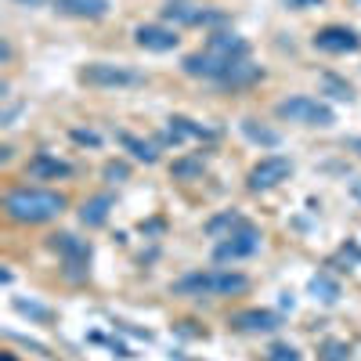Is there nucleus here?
Returning <instances> with one entry per match:
<instances>
[{
  "label": "nucleus",
  "instance_id": "nucleus-1",
  "mask_svg": "<svg viewBox=\"0 0 361 361\" xmlns=\"http://www.w3.org/2000/svg\"><path fill=\"white\" fill-rule=\"evenodd\" d=\"M69 209V196L54 192V188H29L18 184L4 192V217L11 224L22 228H36V224H51Z\"/></svg>",
  "mask_w": 361,
  "mask_h": 361
},
{
  "label": "nucleus",
  "instance_id": "nucleus-2",
  "mask_svg": "<svg viewBox=\"0 0 361 361\" xmlns=\"http://www.w3.org/2000/svg\"><path fill=\"white\" fill-rule=\"evenodd\" d=\"M174 296H242L249 293V279L242 271H224V267H209V271H188L184 279L170 286Z\"/></svg>",
  "mask_w": 361,
  "mask_h": 361
},
{
  "label": "nucleus",
  "instance_id": "nucleus-3",
  "mask_svg": "<svg viewBox=\"0 0 361 361\" xmlns=\"http://www.w3.org/2000/svg\"><path fill=\"white\" fill-rule=\"evenodd\" d=\"M145 73L131 69V66H116V61H87L80 69V83L94 91H131V87H145Z\"/></svg>",
  "mask_w": 361,
  "mask_h": 361
},
{
  "label": "nucleus",
  "instance_id": "nucleus-4",
  "mask_svg": "<svg viewBox=\"0 0 361 361\" xmlns=\"http://www.w3.org/2000/svg\"><path fill=\"white\" fill-rule=\"evenodd\" d=\"M47 246L61 257V274L69 282H87L91 279V242L73 235V231H54L47 235Z\"/></svg>",
  "mask_w": 361,
  "mask_h": 361
},
{
  "label": "nucleus",
  "instance_id": "nucleus-5",
  "mask_svg": "<svg viewBox=\"0 0 361 361\" xmlns=\"http://www.w3.org/2000/svg\"><path fill=\"white\" fill-rule=\"evenodd\" d=\"M274 116L286 119V123H300V126H332L336 123V112L329 109L325 101H318L311 94L282 98L279 105H274Z\"/></svg>",
  "mask_w": 361,
  "mask_h": 361
},
{
  "label": "nucleus",
  "instance_id": "nucleus-6",
  "mask_svg": "<svg viewBox=\"0 0 361 361\" xmlns=\"http://www.w3.org/2000/svg\"><path fill=\"white\" fill-rule=\"evenodd\" d=\"M264 246V231L257 224H242L239 231H231L228 239H221L214 246V260L217 264H231V260H246L253 253H260Z\"/></svg>",
  "mask_w": 361,
  "mask_h": 361
},
{
  "label": "nucleus",
  "instance_id": "nucleus-7",
  "mask_svg": "<svg viewBox=\"0 0 361 361\" xmlns=\"http://www.w3.org/2000/svg\"><path fill=\"white\" fill-rule=\"evenodd\" d=\"M289 174H293V159L289 156H264L260 163L249 166L246 188L249 192H271V188H279L282 181H289Z\"/></svg>",
  "mask_w": 361,
  "mask_h": 361
},
{
  "label": "nucleus",
  "instance_id": "nucleus-8",
  "mask_svg": "<svg viewBox=\"0 0 361 361\" xmlns=\"http://www.w3.org/2000/svg\"><path fill=\"white\" fill-rule=\"evenodd\" d=\"M228 325L235 329V332H249V336L279 332V329H282V314H279V311H267V307H246V311L231 314Z\"/></svg>",
  "mask_w": 361,
  "mask_h": 361
},
{
  "label": "nucleus",
  "instance_id": "nucleus-9",
  "mask_svg": "<svg viewBox=\"0 0 361 361\" xmlns=\"http://www.w3.org/2000/svg\"><path fill=\"white\" fill-rule=\"evenodd\" d=\"M311 44L325 54H354L361 47V33H354L351 26H322L311 36Z\"/></svg>",
  "mask_w": 361,
  "mask_h": 361
},
{
  "label": "nucleus",
  "instance_id": "nucleus-10",
  "mask_svg": "<svg viewBox=\"0 0 361 361\" xmlns=\"http://www.w3.org/2000/svg\"><path fill=\"white\" fill-rule=\"evenodd\" d=\"M73 174H76V166L51 152H36L26 163V177H33V181H69Z\"/></svg>",
  "mask_w": 361,
  "mask_h": 361
},
{
  "label": "nucleus",
  "instance_id": "nucleus-11",
  "mask_svg": "<svg viewBox=\"0 0 361 361\" xmlns=\"http://www.w3.org/2000/svg\"><path fill=\"white\" fill-rule=\"evenodd\" d=\"M134 44H138V47H145V51L163 54V51H177V47H181V36H177V29H174V26L145 22V26H138V29H134Z\"/></svg>",
  "mask_w": 361,
  "mask_h": 361
},
{
  "label": "nucleus",
  "instance_id": "nucleus-12",
  "mask_svg": "<svg viewBox=\"0 0 361 361\" xmlns=\"http://www.w3.org/2000/svg\"><path fill=\"white\" fill-rule=\"evenodd\" d=\"M206 51L224 58V61H242V58H249V40L239 36V33H231V29H217V33H209Z\"/></svg>",
  "mask_w": 361,
  "mask_h": 361
},
{
  "label": "nucleus",
  "instance_id": "nucleus-13",
  "mask_svg": "<svg viewBox=\"0 0 361 361\" xmlns=\"http://www.w3.org/2000/svg\"><path fill=\"white\" fill-rule=\"evenodd\" d=\"M54 11L66 18H87V22H98L112 11V0H54Z\"/></svg>",
  "mask_w": 361,
  "mask_h": 361
},
{
  "label": "nucleus",
  "instance_id": "nucleus-14",
  "mask_svg": "<svg viewBox=\"0 0 361 361\" xmlns=\"http://www.w3.org/2000/svg\"><path fill=\"white\" fill-rule=\"evenodd\" d=\"M112 206H116V196H112V192H98V196H91V199H83V206H80V224H83V228L109 224Z\"/></svg>",
  "mask_w": 361,
  "mask_h": 361
},
{
  "label": "nucleus",
  "instance_id": "nucleus-15",
  "mask_svg": "<svg viewBox=\"0 0 361 361\" xmlns=\"http://www.w3.org/2000/svg\"><path fill=\"white\" fill-rule=\"evenodd\" d=\"M264 80V69L260 66H253V61H235V66L228 69V76L217 83V87H228V91H242V87H253V83H260Z\"/></svg>",
  "mask_w": 361,
  "mask_h": 361
},
{
  "label": "nucleus",
  "instance_id": "nucleus-16",
  "mask_svg": "<svg viewBox=\"0 0 361 361\" xmlns=\"http://www.w3.org/2000/svg\"><path fill=\"white\" fill-rule=\"evenodd\" d=\"M116 141H119L138 163H145V166L159 163V145H156V141H145V138H138V134H131V131H119Z\"/></svg>",
  "mask_w": 361,
  "mask_h": 361
},
{
  "label": "nucleus",
  "instance_id": "nucleus-17",
  "mask_svg": "<svg viewBox=\"0 0 361 361\" xmlns=\"http://www.w3.org/2000/svg\"><path fill=\"white\" fill-rule=\"evenodd\" d=\"M206 174V156L202 152H196V156H181V159H174L170 163V181H199Z\"/></svg>",
  "mask_w": 361,
  "mask_h": 361
},
{
  "label": "nucleus",
  "instance_id": "nucleus-18",
  "mask_svg": "<svg viewBox=\"0 0 361 361\" xmlns=\"http://www.w3.org/2000/svg\"><path fill=\"white\" fill-rule=\"evenodd\" d=\"M239 131L246 134V141L260 145V148H279V145H282V134H279V131H271V126H264L260 119H253V116H246V119L239 123Z\"/></svg>",
  "mask_w": 361,
  "mask_h": 361
},
{
  "label": "nucleus",
  "instance_id": "nucleus-19",
  "mask_svg": "<svg viewBox=\"0 0 361 361\" xmlns=\"http://www.w3.org/2000/svg\"><path fill=\"white\" fill-rule=\"evenodd\" d=\"M163 18L170 26H199V18H202V4H188V0H174V4H166L163 8Z\"/></svg>",
  "mask_w": 361,
  "mask_h": 361
},
{
  "label": "nucleus",
  "instance_id": "nucleus-20",
  "mask_svg": "<svg viewBox=\"0 0 361 361\" xmlns=\"http://www.w3.org/2000/svg\"><path fill=\"white\" fill-rule=\"evenodd\" d=\"M242 224H249V221L239 214V209H224V214H217V217H209V221H206V235L221 242V239H228V235H231V231H239Z\"/></svg>",
  "mask_w": 361,
  "mask_h": 361
},
{
  "label": "nucleus",
  "instance_id": "nucleus-21",
  "mask_svg": "<svg viewBox=\"0 0 361 361\" xmlns=\"http://www.w3.org/2000/svg\"><path fill=\"white\" fill-rule=\"evenodd\" d=\"M11 307H15L18 314H22V318H29V322H36V325H54V318H58V311H54V307L40 304V300H26V296H15Z\"/></svg>",
  "mask_w": 361,
  "mask_h": 361
},
{
  "label": "nucleus",
  "instance_id": "nucleus-22",
  "mask_svg": "<svg viewBox=\"0 0 361 361\" xmlns=\"http://www.w3.org/2000/svg\"><path fill=\"white\" fill-rule=\"evenodd\" d=\"M307 293L314 296L318 304H325V307H332V304L339 300V296H344V289H339V282L332 279V274H325V271H322V274H314V279L307 282Z\"/></svg>",
  "mask_w": 361,
  "mask_h": 361
},
{
  "label": "nucleus",
  "instance_id": "nucleus-23",
  "mask_svg": "<svg viewBox=\"0 0 361 361\" xmlns=\"http://www.w3.org/2000/svg\"><path fill=\"white\" fill-rule=\"evenodd\" d=\"M322 91L336 101H354V87L344 80V76H336V73H322Z\"/></svg>",
  "mask_w": 361,
  "mask_h": 361
},
{
  "label": "nucleus",
  "instance_id": "nucleus-24",
  "mask_svg": "<svg viewBox=\"0 0 361 361\" xmlns=\"http://www.w3.org/2000/svg\"><path fill=\"white\" fill-rule=\"evenodd\" d=\"M264 358H267V361H304V354L296 351L293 344H286V339H279V344H271Z\"/></svg>",
  "mask_w": 361,
  "mask_h": 361
},
{
  "label": "nucleus",
  "instance_id": "nucleus-25",
  "mask_svg": "<svg viewBox=\"0 0 361 361\" xmlns=\"http://www.w3.org/2000/svg\"><path fill=\"white\" fill-rule=\"evenodd\" d=\"M347 358H351L347 339H329V344H322V361H347Z\"/></svg>",
  "mask_w": 361,
  "mask_h": 361
},
{
  "label": "nucleus",
  "instance_id": "nucleus-26",
  "mask_svg": "<svg viewBox=\"0 0 361 361\" xmlns=\"http://www.w3.org/2000/svg\"><path fill=\"white\" fill-rule=\"evenodd\" d=\"M101 177L109 181V184H123L126 177H131V166L119 163V159H112V163H105V166H101Z\"/></svg>",
  "mask_w": 361,
  "mask_h": 361
},
{
  "label": "nucleus",
  "instance_id": "nucleus-27",
  "mask_svg": "<svg viewBox=\"0 0 361 361\" xmlns=\"http://www.w3.org/2000/svg\"><path fill=\"white\" fill-rule=\"evenodd\" d=\"M69 138H73L76 145H83V148H101V134H98V131H83V126H73Z\"/></svg>",
  "mask_w": 361,
  "mask_h": 361
},
{
  "label": "nucleus",
  "instance_id": "nucleus-28",
  "mask_svg": "<svg viewBox=\"0 0 361 361\" xmlns=\"http://www.w3.org/2000/svg\"><path fill=\"white\" fill-rule=\"evenodd\" d=\"M112 329H119L126 336H138V339H145V344H152V332H148V329H134L131 322H112Z\"/></svg>",
  "mask_w": 361,
  "mask_h": 361
},
{
  "label": "nucleus",
  "instance_id": "nucleus-29",
  "mask_svg": "<svg viewBox=\"0 0 361 361\" xmlns=\"http://www.w3.org/2000/svg\"><path fill=\"white\" fill-rule=\"evenodd\" d=\"M109 351H112L116 358H134V354H131V347L119 344V339H109Z\"/></svg>",
  "mask_w": 361,
  "mask_h": 361
},
{
  "label": "nucleus",
  "instance_id": "nucleus-30",
  "mask_svg": "<svg viewBox=\"0 0 361 361\" xmlns=\"http://www.w3.org/2000/svg\"><path fill=\"white\" fill-rule=\"evenodd\" d=\"M289 8H296V11H307V8H318V4H325V0H286Z\"/></svg>",
  "mask_w": 361,
  "mask_h": 361
},
{
  "label": "nucleus",
  "instance_id": "nucleus-31",
  "mask_svg": "<svg viewBox=\"0 0 361 361\" xmlns=\"http://www.w3.org/2000/svg\"><path fill=\"white\" fill-rule=\"evenodd\" d=\"M344 148H347V152H354V156L361 159V138H344Z\"/></svg>",
  "mask_w": 361,
  "mask_h": 361
},
{
  "label": "nucleus",
  "instance_id": "nucleus-32",
  "mask_svg": "<svg viewBox=\"0 0 361 361\" xmlns=\"http://www.w3.org/2000/svg\"><path fill=\"white\" fill-rule=\"evenodd\" d=\"M163 228H166L163 221H148V224H141V231H145V235H159Z\"/></svg>",
  "mask_w": 361,
  "mask_h": 361
},
{
  "label": "nucleus",
  "instance_id": "nucleus-33",
  "mask_svg": "<svg viewBox=\"0 0 361 361\" xmlns=\"http://www.w3.org/2000/svg\"><path fill=\"white\" fill-rule=\"evenodd\" d=\"M282 307H289V311L296 307V300H293V293H282Z\"/></svg>",
  "mask_w": 361,
  "mask_h": 361
},
{
  "label": "nucleus",
  "instance_id": "nucleus-34",
  "mask_svg": "<svg viewBox=\"0 0 361 361\" xmlns=\"http://www.w3.org/2000/svg\"><path fill=\"white\" fill-rule=\"evenodd\" d=\"M351 192H354V199L361 202V181H354V184H351Z\"/></svg>",
  "mask_w": 361,
  "mask_h": 361
},
{
  "label": "nucleus",
  "instance_id": "nucleus-35",
  "mask_svg": "<svg viewBox=\"0 0 361 361\" xmlns=\"http://www.w3.org/2000/svg\"><path fill=\"white\" fill-rule=\"evenodd\" d=\"M0 361H18V358H15L11 351H4V354H0Z\"/></svg>",
  "mask_w": 361,
  "mask_h": 361
},
{
  "label": "nucleus",
  "instance_id": "nucleus-36",
  "mask_svg": "<svg viewBox=\"0 0 361 361\" xmlns=\"http://www.w3.org/2000/svg\"><path fill=\"white\" fill-rule=\"evenodd\" d=\"M18 4H26V8H33V4H40V0H18Z\"/></svg>",
  "mask_w": 361,
  "mask_h": 361
},
{
  "label": "nucleus",
  "instance_id": "nucleus-37",
  "mask_svg": "<svg viewBox=\"0 0 361 361\" xmlns=\"http://www.w3.org/2000/svg\"><path fill=\"white\" fill-rule=\"evenodd\" d=\"M177 358H181V354H177ZM181 361H188V358H181Z\"/></svg>",
  "mask_w": 361,
  "mask_h": 361
}]
</instances>
